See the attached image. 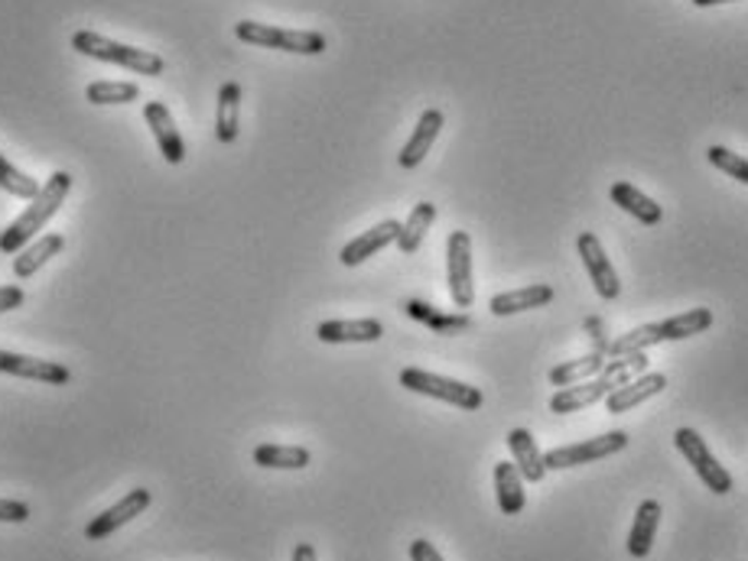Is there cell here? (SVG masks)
I'll return each mask as SVG.
<instances>
[{
  "instance_id": "6da1fadb",
  "label": "cell",
  "mask_w": 748,
  "mask_h": 561,
  "mask_svg": "<svg viewBox=\"0 0 748 561\" xmlns=\"http://www.w3.org/2000/svg\"><path fill=\"white\" fill-rule=\"evenodd\" d=\"M69 191H72V176L69 173H52L46 179V186L39 188V195L29 198L26 211L16 221L7 224V230L0 234V250L3 253H20L46 227V221L62 208V201L69 198Z\"/></svg>"
},
{
  "instance_id": "7a4b0ae2",
  "label": "cell",
  "mask_w": 748,
  "mask_h": 561,
  "mask_svg": "<svg viewBox=\"0 0 748 561\" xmlns=\"http://www.w3.org/2000/svg\"><path fill=\"white\" fill-rule=\"evenodd\" d=\"M645 354H625V358H615L609 367H602V374L596 379H583V383H573V386H563L550 396V412L556 415H569V412H579L586 406H596L599 399H605L612 389H618L622 383H628L638 371H645Z\"/></svg>"
},
{
  "instance_id": "3957f363",
  "label": "cell",
  "mask_w": 748,
  "mask_h": 561,
  "mask_svg": "<svg viewBox=\"0 0 748 561\" xmlns=\"http://www.w3.org/2000/svg\"><path fill=\"white\" fill-rule=\"evenodd\" d=\"M72 49L82 52V55H91L98 62H111V65H124L137 75H163V59L157 52H147V49H134V46H124V42H114L108 36H98L91 29H78L72 36Z\"/></svg>"
},
{
  "instance_id": "277c9868",
  "label": "cell",
  "mask_w": 748,
  "mask_h": 561,
  "mask_svg": "<svg viewBox=\"0 0 748 561\" xmlns=\"http://www.w3.org/2000/svg\"><path fill=\"white\" fill-rule=\"evenodd\" d=\"M235 36L242 42H250V46L283 49V52H296V55H319V52H326V36L322 33H312V29H280V26L242 20L235 26Z\"/></svg>"
},
{
  "instance_id": "5b68a950",
  "label": "cell",
  "mask_w": 748,
  "mask_h": 561,
  "mask_svg": "<svg viewBox=\"0 0 748 561\" xmlns=\"http://www.w3.org/2000/svg\"><path fill=\"white\" fill-rule=\"evenodd\" d=\"M401 386L410 389V392H420V396H430V399H443L456 409H466V412H476L486 396L479 386H469L463 379H450V376L430 374V371H420V367H407L401 371Z\"/></svg>"
},
{
  "instance_id": "8992f818",
  "label": "cell",
  "mask_w": 748,
  "mask_h": 561,
  "mask_svg": "<svg viewBox=\"0 0 748 561\" xmlns=\"http://www.w3.org/2000/svg\"><path fill=\"white\" fill-rule=\"evenodd\" d=\"M674 445H677V451L687 458V464L694 467V474L703 481L707 490H713L716 497H726V494L736 487V484H733V474L713 458V451L707 448V441H703V435H700L697 428H677Z\"/></svg>"
},
{
  "instance_id": "52a82bcc",
  "label": "cell",
  "mask_w": 748,
  "mask_h": 561,
  "mask_svg": "<svg viewBox=\"0 0 748 561\" xmlns=\"http://www.w3.org/2000/svg\"><path fill=\"white\" fill-rule=\"evenodd\" d=\"M628 448V435L625 432H605V435H596V438H586V441H576V445H563V448H553L543 454V467L547 471H563V467H579V464H592L599 458H612L618 451Z\"/></svg>"
},
{
  "instance_id": "ba28073f",
  "label": "cell",
  "mask_w": 748,
  "mask_h": 561,
  "mask_svg": "<svg viewBox=\"0 0 748 561\" xmlns=\"http://www.w3.org/2000/svg\"><path fill=\"white\" fill-rule=\"evenodd\" d=\"M446 279L456 309H473L476 286H473V237L466 230H453L446 240Z\"/></svg>"
},
{
  "instance_id": "9c48e42d",
  "label": "cell",
  "mask_w": 748,
  "mask_h": 561,
  "mask_svg": "<svg viewBox=\"0 0 748 561\" xmlns=\"http://www.w3.org/2000/svg\"><path fill=\"white\" fill-rule=\"evenodd\" d=\"M576 250H579V257H583V263H586V270H589V276H592L596 292H599L602 299H618L622 283H618V273H615V266L609 263L605 247L599 244V237H596L592 230H583L579 240H576Z\"/></svg>"
},
{
  "instance_id": "30bf717a",
  "label": "cell",
  "mask_w": 748,
  "mask_h": 561,
  "mask_svg": "<svg viewBox=\"0 0 748 561\" xmlns=\"http://www.w3.org/2000/svg\"><path fill=\"white\" fill-rule=\"evenodd\" d=\"M150 490H144V487H134L121 503H114L111 510H105L101 516H95L88 526H85V539H91V543H101V539H108L111 533H118L121 526H127L134 516H140L147 507H150Z\"/></svg>"
},
{
  "instance_id": "8fae6325",
  "label": "cell",
  "mask_w": 748,
  "mask_h": 561,
  "mask_svg": "<svg viewBox=\"0 0 748 561\" xmlns=\"http://www.w3.org/2000/svg\"><path fill=\"white\" fill-rule=\"evenodd\" d=\"M144 121H147V127L154 130V140H157L163 160L173 163V166L183 163V160H186V144H183V137H180V130H176V121H173L170 108H167L163 101H147Z\"/></svg>"
},
{
  "instance_id": "7c38bea8",
  "label": "cell",
  "mask_w": 748,
  "mask_h": 561,
  "mask_svg": "<svg viewBox=\"0 0 748 561\" xmlns=\"http://www.w3.org/2000/svg\"><path fill=\"white\" fill-rule=\"evenodd\" d=\"M0 374L36 379V383H49V386H62L72 379L69 367H62L56 361H39V358H26V354H13V351H0Z\"/></svg>"
},
{
  "instance_id": "4fadbf2b",
  "label": "cell",
  "mask_w": 748,
  "mask_h": 561,
  "mask_svg": "<svg viewBox=\"0 0 748 561\" xmlns=\"http://www.w3.org/2000/svg\"><path fill=\"white\" fill-rule=\"evenodd\" d=\"M440 130H443V111L427 108V111L420 114V121H417V127H414V134H410L407 147L401 150L397 163H401L404 170H417V166L427 160V153L433 150V144H437V137H440Z\"/></svg>"
},
{
  "instance_id": "5bb4252c",
  "label": "cell",
  "mask_w": 748,
  "mask_h": 561,
  "mask_svg": "<svg viewBox=\"0 0 748 561\" xmlns=\"http://www.w3.org/2000/svg\"><path fill=\"white\" fill-rule=\"evenodd\" d=\"M397 234H401V221H381V224H375L371 230H365V234H358L355 240H348L345 247H342V263L345 266H358V263H365L368 257H375L378 250H384L388 244H397Z\"/></svg>"
},
{
  "instance_id": "9a60e30c",
  "label": "cell",
  "mask_w": 748,
  "mask_h": 561,
  "mask_svg": "<svg viewBox=\"0 0 748 561\" xmlns=\"http://www.w3.org/2000/svg\"><path fill=\"white\" fill-rule=\"evenodd\" d=\"M664 389H667V376L645 374L638 376V379L622 383L618 389H612V392L605 396V409H609L612 415H622V412H628V409L648 402L651 396H658V392H664Z\"/></svg>"
},
{
  "instance_id": "2e32d148",
  "label": "cell",
  "mask_w": 748,
  "mask_h": 561,
  "mask_svg": "<svg viewBox=\"0 0 748 561\" xmlns=\"http://www.w3.org/2000/svg\"><path fill=\"white\" fill-rule=\"evenodd\" d=\"M384 335V325L378 319H355V322H322L316 328V338L326 345H371Z\"/></svg>"
},
{
  "instance_id": "e0dca14e",
  "label": "cell",
  "mask_w": 748,
  "mask_h": 561,
  "mask_svg": "<svg viewBox=\"0 0 748 561\" xmlns=\"http://www.w3.org/2000/svg\"><path fill=\"white\" fill-rule=\"evenodd\" d=\"M507 448H511V458H514L520 477L530 481V484H540L543 474H547V467H543V454H540L534 435L527 428H511L507 432Z\"/></svg>"
},
{
  "instance_id": "ac0fdd59",
  "label": "cell",
  "mask_w": 748,
  "mask_h": 561,
  "mask_svg": "<svg viewBox=\"0 0 748 561\" xmlns=\"http://www.w3.org/2000/svg\"><path fill=\"white\" fill-rule=\"evenodd\" d=\"M658 526H661V503L658 500H645L635 513L631 533H628V556L631 559H648L651 546L658 539Z\"/></svg>"
},
{
  "instance_id": "d6986e66",
  "label": "cell",
  "mask_w": 748,
  "mask_h": 561,
  "mask_svg": "<svg viewBox=\"0 0 748 561\" xmlns=\"http://www.w3.org/2000/svg\"><path fill=\"white\" fill-rule=\"evenodd\" d=\"M62 247H65V237H62V234H46L42 240L26 244V247L13 257V276H16V279H29L42 263H49L52 257H59Z\"/></svg>"
},
{
  "instance_id": "ffe728a7",
  "label": "cell",
  "mask_w": 748,
  "mask_h": 561,
  "mask_svg": "<svg viewBox=\"0 0 748 561\" xmlns=\"http://www.w3.org/2000/svg\"><path fill=\"white\" fill-rule=\"evenodd\" d=\"M553 299V289L547 283H534V286H524V289H511V292H501L492 299V315H517V312H527V309H540Z\"/></svg>"
},
{
  "instance_id": "44dd1931",
  "label": "cell",
  "mask_w": 748,
  "mask_h": 561,
  "mask_svg": "<svg viewBox=\"0 0 748 561\" xmlns=\"http://www.w3.org/2000/svg\"><path fill=\"white\" fill-rule=\"evenodd\" d=\"M609 195H612V201L622 208V211H628L635 221H641V224H658L661 217H664V211H661V204L654 201V198H648L641 188H635L631 183H615V186L609 188Z\"/></svg>"
},
{
  "instance_id": "7402d4cb",
  "label": "cell",
  "mask_w": 748,
  "mask_h": 561,
  "mask_svg": "<svg viewBox=\"0 0 748 561\" xmlns=\"http://www.w3.org/2000/svg\"><path fill=\"white\" fill-rule=\"evenodd\" d=\"M495 494H499V507L504 516H517L524 510L527 494H524V477L514 461L495 464Z\"/></svg>"
},
{
  "instance_id": "603a6c76",
  "label": "cell",
  "mask_w": 748,
  "mask_h": 561,
  "mask_svg": "<svg viewBox=\"0 0 748 561\" xmlns=\"http://www.w3.org/2000/svg\"><path fill=\"white\" fill-rule=\"evenodd\" d=\"M238 111H242V85L225 82L219 88V114H216V137L222 144L238 140Z\"/></svg>"
},
{
  "instance_id": "cb8c5ba5",
  "label": "cell",
  "mask_w": 748,
  "mask_h": 561,
  "mask_svg": "<svg viewBox=\"0 0 748 561\" xmlns=\"http://www.w3.org/2000/svg\"><path fill=\"white\" fill-rule=\"evenodd\" d=\"M710 325H713L710 309H690V312H680L674 319L658 322V335H661V341H684V338L703 335Z\"/></svg>"
},
{
  "instance_id": "d4e9b609",
  "label": "cell",
  "mask_w": 748,
  "mask_h": 561,
  "mask_svg": "<svg viewBox=\"0 0 748 561\" xmlns=\"http://www.w3.org/2000/svg\"><path fill=\"white\" fill-rule=\"evenodd\" d=\"M433 221H437V204L420 201V204L410 211L407 224H401V234H397V247H401V253H417V250L424 247L427 230L433 227Z\"/></svg>"
},
{
  "instance_id": "484cf974",
  "label": "cell",
  "mask_w": 748,
  "mask_h": 561,
  "mask_svg": "<svg viewBox=\"0 0 748 561\" xmlns=\"http://www.w3.org/2000/svg\"><path fill=\"white\" fill-rule=\"evenodd\" d=\"M254 464L273 467V471H303L309 464V451L299 445H257Z\"/></svg>"
},
{
  "instance_id": "4316f807",
  "label": "cell",
  "mask_w": 748,
  "mask_h": 561,
  "mask_svg": "<svg viewBox=\"0 0 748 561\" xmlns=\"http://www.w3.org/2000/svg\"><path fill=\"white\" fill-rule=\"evenodd\" d=\"M602 367H605V348H599V351H592V354H586V358H579V361H566V364L553 367V371H550V383L563 389V386L592 379L596 374H602Z\"/></svg>"
},
{
  "instance_id": "83f0119b",
  "label": "cell",
  "mask_w": 748,
  "mask_h": 561,
  "mask_svg": "<svg viewBox=\"0 0 748 561\" xmlns=\"http://www.w3.org/2000/svg\"><path fill=\"white\" fill-rule=\"evenodd\" d=\"M85 98L91 104H127L140 98V85L134 82H91L85 88Z\"/></svg>"
},
{
  "instance_id": "f1b7e54d",
  "label": "cell",
  "mask_w": 748,
  "mask_h": 561,
  "mask_svg": "<svg viewBox=\"0 0 748 561\" xmlns=\"http://www.w3.org/2000/svg\"><path fill=\"white\" fill-rule=\"evenodd\" d=\"M407 315L427 322V325H430L433 332H440V335H459V332H466V328L473 325L466 315H437V312H430V306H424V302H407Z\"/></svg>"
},
{
  "instance_id": "f546056e",
  "label": "cell",
  "mask_w": 748,
  "mask_h": 561,
  "mask_svg": "<svg viewBox=\"0 0 748 561\" xmlns=\"http://www.w3.org/2000/svg\"><path fill=\"white\" fill-rule=\"evenodd\" d=\"M654 345H661V335H658V322H654V325H641V328L628 332L625 338H618V341L609 348V354H612V358H625V354H645V351H648V348H654Z\"/></svg>"
},
{
  "instance_id": "4dcf8cb0",
  "label": "cell",
  "mask_w": 748,
  "mask_h": 561,
  "mask_svg": "<svg viewBox=\"0 0 748 561\" xmlns=\"http://www.w3.org/2000/svg\"><path fill=\"white\" fill-rule=\"evenodd\" d=\"M0 188L3 191H10V195H16V198H36L39 195V183L33 179V176H26V173H20L3 153H0Z\"/></svg>"
},
{
  "instance_id": "1f68e13d",
  "label": "cell",
  "mask_w": 748,
  "mask_h": 561,
  "mask_svg": "<svg viewBox=\"0 0 748 561\" xmlns=\"http://www.w3.org/2000/svg\"><path fill=\"white\" fill-rule=\"evenodd\" d=\"M707 157H710V163H713L716 170H723L729 179H736V183L748 186L746 157H739V153H733V150H726V147H710V150H707Z\"/></svg>"
},
{
  "instance_id": "d6a6232c",
  "label": "cell",
  "mask_w": 748,
  "mask_h": 561,
  "mask_svg": "<svg viewBox=\"0 0 748 561\" xmlns=\"http://www.w3.org/2000/svg\"><path fill=\"white\" fill-rule=\"evenodd\" d=\"M29 507L20 500H0V523H26Z\"/></svg>"
},
{
  "instance_id": "836d02e7",
  "label": "cell",
  "mask_w": 748,
  "mask_h": 561,
  "mask_svg": "<svg viewBox=\"0 0 748 561\" xmlns=\"http://www.w3.org/2000/svg\"><path fill=\"white\" fill-rule=\"evenodd\" d=\"M410 561H443V556L437 552V546L430 539H414L410 543Z\"/></svg>"
},
{
  "instance_id": "e575fe53",
  "label": "cell",
  "mask_w": 748,
  "mask_h": 561,
  "mask_svg": "<svg viewBox=\"0 0 748 561\" xmlns=\"http://www.w3.org/2000/svg\"><path fill=\"white\" fill-rule=\"evenodd\" d=\"M23 306V289L20 286H0V312H10Z\"/></svg>"
},
{
  "instance_id": "d590c367",
  "label": "cell",
  "mask_w": 748,
  "mask_h": 561,
  "mask_svg": "<svg viewBox=\"0 0 748 561\" xmlns=\"http://www.w3.org/2000/svg\"><path fill=\"white\" fill-rule=\"evenodd\" d=\"M293 561H316V549H312L309 543H299V546L293 549Z\"/></svg>"
},
{
  "instance_id": "8d00e7d4",
  "label": "cell",
  "mask_w": 748,
  "mask_h": 561,
  "mask_svg": "<svg viewBox=\"0 0 748 561\" xmlns=\"http://www.w3.org/2000/svg\"><path fill=\"white\" fill-rule=\"evenodd\" d=\"M697 7H716V3H729V0H694Z\"/></svg>"
}]
</instances>
